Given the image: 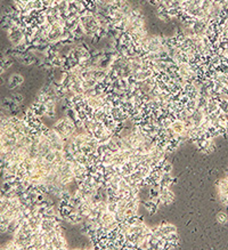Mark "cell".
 Wrapping results in <instances>:
<instances>
[{
    "instance_id": "cell-1",
    "label": "cell",
    "mask_w": 228,
    "mask_h": 250,
    "mask_svg": "<svg viewBox=\"0 0 228 250\" xmlns=\"http://www.w3.org/2000/svg\"><path fill=\"white\" fill-rule=\"evenodd\" d=\"M217 192L218 197L221 204L227 206L228 205V177L225 176L217 182Z\"/></svg>"
},
{
    "instance_id": "cell-2",
    "label": "cell",
    "mask_w": 228,
    "mask_h": 250,
    "mask_svg": "<svg viewBox=\"0 0 228 250\" xmlns=\"http://www.w3.org/2000/svg\"><path fill=\"white\" fill-rule=\"evenodd\" d=\"M175 199H176L175 193H173L169 188H161L160 194H159L160 204H162L164 206H169L175 201Z\"/></svg>"
},
{
    "instance_id": "cell-3",
    "label": "cell",
    "mask_w": 228,
    "mask_h": 250,
    "mask_svg": "<svg viewBox=\"0 0 228 250\" xmlns=\"http://www.w3.org/2000/svg\"><path fill=\"white\" fill-rule=\"evenodd\" d=\"M217 222L219 223V224H221V225L226 224V223L228 222V216H227L226 212H224V211L219 212V214L217 215Z\"/></svg>"
}]
</instances>
